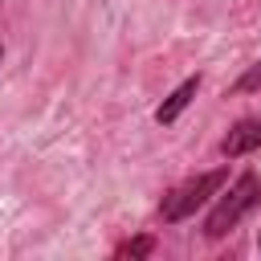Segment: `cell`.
<instances>
[{"mask_svg":"<svg viewBox=\"0 0 261 261\" xmlns=\"http://www.w3.org/2000/svg\"><path fill=\"white\" fill-rule=\"evenodd\" d=\"M155 253V237H135V241H126V245H118V261H135V257H151Z\"/></svg>","mask_w":261,"mask_h":261,"instance_id":"cell-5","label":"cell"},{"mask_svg":"<svg viewBox=\"0 0 261 261\" xmlns=\"http://www.w3.org/2000/svg\"><path fill=\"white\" fill-rule=\"evenodd\" d=\"M257 204H261V175H257V171H245V175L216 200V208L208 212L204 237H208V241H220V237H224L228 228H237L241 216H249Z\"/></svg>","mask_w":261,"mask_h":261,"instance_id":"cell-1","label":"cell"},{"mask_svg":"<svg viewBox=\"0 0 261 261\" xmlns=\"http://www.w3.org/2000/svg\"><path fill=\"white\" fill-rule=\"evenodd\" d=\"M253 90H261V61H253V65L232 82V94H253Z\"/></svg>","mask_w":261,"mask_h":261,"instance_id":"cell-6","label":"cell"},{"mask_svg":"<svg viewBox=\"0 0 261 261\" xmlns=\"http://www.w3.org/2000/svg\"><path fill=\"white\" fill-rule=\"evenodd\" d=\"M224 179H228V167H216V171H204V175H196V179L179 184L175 192H167V196H163V204H159L163 224H179V220H188L196 208H204V204L224 188Z\"/></svg>","mask_w":261,"mask_h":261,"instance_id":"cell-2","label":"cell"},{"mask_svg":"<svg viewBox=\"0 0 261 261\" xmlns=\"http://www.w3.org/2000/svg\"><path fill=\"white\" fill-rule=\"evenodd\" d=\"M257 249H261V232H257Z\"/></svg>","mask_w":261,"mask_h":261,"instance_id":"cell-7","label":"cell"},{"mask_svg":"<svg viewBox=\"0 0 261 261\" xmlns=\"http://www.w3.org/2000/svg\"><path fill=\"white\" fill-rule=\"evenodd\" d=\"M196 94H200V73L184 77V82H179V86H175V90H171V94L159 102V110H155V122H159V126H171V122H175V118H179V114L192 106V98H196Z\"/></svg>","mask_w":261,"mask_h":261,"instance_id":"cell-4","label":"cell"},{"mask_svg":"<svg viewBox=\"0 0 261 261\" xmlns=\"http://www.w3.org/2000/svg\"><path fill=\"white\" fill-rule=\"evenodd\" d=\"M0 61H4V49H0Z\"/></svg>","mask_w":261,"mask_h":261,"instance_id":"cell-8","label":"cell"},{"mask_svg":"<svg viewBox=\"0 0 261 261\" xmlns=\"http://www.w3.org/2000/svg\"><path fill=\"white\" fill-rule=\"evenodd\" d=\"M261 147V118H241L224 139H220V155L224 159H241V155H249V151H257Z\"/></svg>","mask_w":261,"mask_h":261,"instance_id":"cell-3","label":"cell"}]
</instances>
